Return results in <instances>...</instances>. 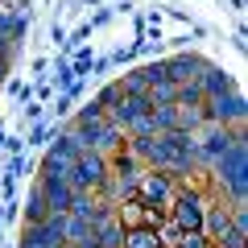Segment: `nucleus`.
<instances>
[{
    "label": "nucleus",
    "instance_id": "nucleus-8",
    "mask_svg": "<svg viewBox=\"0 0 248 248\" xmlns=\"http://www.w3.org/2000/svg\"><path fill=\"white\" fill-rule=\"evenodd\" d=\"M46 215H50V207H46V199H42V186H33V190H29V207H25V223H42Z\"/></svg>",
    "mask_w": 248,
    "mask_h": 248
},
{
    "label": "nucleus",
    "instance_id": "nucleus-7",
    "mask_svg": "<svg viewBox=\"0 0 248 248\" xmlns=\"http://www.w3.org/2000/svg\"><path fill=\"white\" fill-rule=\"evenodd\" d=\"M42 199H46V207H50V215H66L71 211V203H75V190H71V182H62V178H42Z\"/></svg>",
    "mask_w": 248,
    "mask_h": 248
},
{
    "label": "nucleus",
    "instance_id": "nucleus-10",
    "mask_svg": "<svg viewBox=\"0 0 248 248\" xmlns=\"http://www.w3.org/2000/svg\"><path fill=\"white\" fill-rule=\"evenodd\" d=\"M4 75H9V58L0 54V83H4Z\"/></svg>",
    "mask_w": 248,
    "mask_h": 248
},
{
    "label": "nucleus",
    "instance_id": "nucleus-5",
    "mask_svg": "<svg viewBox=\"0 0 248 248\" xmlns=\"http://www.w3.org/2000/svg\"><path fill=\"white\" fill-rule=\"evenodd\" d=\"M236 145V137L228 133V128H219V124H211L207 128V137H195V157H203V161H219L223 153Z\"/></svg>",
    "mask_w": 248,
    "mask_h": 248
},
{
    "label": "nucleus",
    "instance_id": "nucleus-9",
    "mask_svg": "<svg viewBox=\"0 0 248 248\" xmlns=\"http://www.w3.org/2000/svg\"><path fill=\"white\" fill-rule=\"evenodd\" d=\"M120 99H124L120 83H108V87H104V91H99V95H95V104H99V108H104V112H108V108H116V104H120Z\"/></svg>",
    "mask_w": 248,
    "mask_h": 248
},
{
    "label": "nucleus",
    "instance_id": "nucleus-1",
    "mask_svg": "<svg viewBox=\"0 0 248 248\" xmlns=\"http://www.w3.org/2000/svg\"><path fill=\"white\" fill-rule=\"evenodd\" d=\"M174 178L161 174V170H141V174L133 178V186H128V195L124 199H137L141 207H157V211H166L170 199H174Z\"/></svg>",
    "mask_w": 248,
    "mask_h": 248
},
{
    "label": "nucleus",
    "instance_id": "nucleus-4",
    "mask_svg": "<svg viewBox=\"0 0 248 248\" xmlns=\"http://www.w3.org/2000/svg\"><path fill=\"white\" fill-rule=\"evenodd\" d=\"M83 153V145L75 141V137H62L58 145H54L50 153H46V166H42V178H71V166H75V157Z\"/></svg>",
    "mask_w": 248,
    "mask_h": 248
},
{
    "label": "nucleus",
    "instance_id": "nucleus-2",
    "mask_svg": "<svg viewBox=\"0 0 248 248\" xmlns=\"http://www.w3.org/2000/svg\"><path fill=\"white\" fill-rule=\"evenodd\" d=\"M66 182H71L75 195H95L99 186L108 182V157H104V153H95V149H83L79 157H75Z\"/></svg>",
    "mask_w": 248,
    "mask_h": 248
},
{
    "label": "nucleus",
    "instance_id": "nucleus-6",
    "mask_svg": "<svg viewBox=\"0 0 248 248\" xmlns=\"http://www.w3.org/2000/svg\"><path fill=\"white\" fill-rule=\"evenodd\" d=\"M166 66V79L174 83V87H182V83H199V75L207 71V62L199 58V54H178V58L161 62Z\"/></svg>",
    "mask_w": 248,
    "mask_h": 248
},
{
    "label": "nucleus",
    "instance_id": "nucleus-3",
    "mask_svg": "<svg viewBox=\"0 0 248 248\" xmlns=\"http://www.w3.org/2000/svg\"><path fill=\"white\" fill-rule=\"evenodd\" d=\"M203 211H207V199L195 195V190H186V186H178L174 199H170V207H166V219L174 223V228H182V232H203Z\"/></svg>",
    "mask_w": 248,
    "mask_h": 248
}]
</instances>
